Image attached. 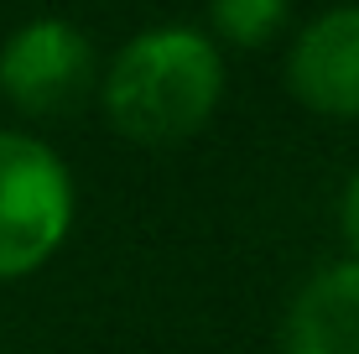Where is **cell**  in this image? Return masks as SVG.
<instances>
[{"mask_svg":"<svg viewBox=\"0 0 359 354\" xmlns=\"http://www.w3.org/2000/svg\"><path fill=\"white\" fill-rule=\"evenodd\" d=\"M73 229V172L32 130L0 125V282L32 276Z\"/></svg>","mask_w":359,"mask_h":354,"instance_id":"7a4b0ae2","label":"cell"},{"mask_svg":"<svg viewBox=\"0 0 359 354\" xmlns=\"http://www.w3.org/2000/svg\"><path fill=\"white\" fill-rule=\"evenodd\" d=\"M287 89L323 120H359V0L318 11L292 36Z\"/></svg>","mask_w":359,"mask_h":354,"instance_id":"277c9868","label":"cell"},{"mask_svg":"<svg viewBox=\"0 0 359 354\" xmlns=\"http://www.w3.org/2000/svg\"><path fill=\"white\" fill-rule=\"evenodd\" d=\"M339 229H344V245H349V261L359 266V172L349 177V188H344V203H339Z\"/></svg>","mask_w":359,"mask_h":354,"instance_id":"52a82bcc","label":"cell"},{"mask_svg":"<svg viewBox=\"0 0 359 354\" xmlns=\"http://www.w3.org/2000/svg\"><path fill=\"white\" fill-rule=\"evenodd\" d=\"M224 100V53L203 27L162 21L135 32L99 73V104L120 136L141 146L188 141Z\"/></svg>","mask_w":359,"mask_h":354,"instance_id":"6da1fadb","label":"cell"},{"mask_svg":"<svg viewBox=\"0 0 359 354\" xmlns=\"http://www.w3.org/2000/svg\"><path fill=\"white\" fill-rule=\"evenodd\" d=\"M281 354H359V266L333 261L297 287Z\"/></svg>","mask_w":359,"mask_h":354,"instance_id":"5b68a950","label":"cell"},{"mask_svg":"<svg viewBox=\"0 0 359 354\" xmlns=\"http://www.w3.org/2000/svg\"><path fill=\"white\" fill-rule=\"evenodd\" d=\"M292 0H208V36L229 47H266L281 36Z\"/></svg>","mask_w":359,"mask_h":354,"instance_id":"8992f818","label":"cell"},{"mask_svg":"<svg viewBox=\"0 0 359 354\" xmlns=\"http://www.w3.org/2000/svg\"><path fill=\"white\" fill-rule=\"evenodd\" d=\"M94 83V42L68 16H32L0 47V94L21 115H63Z\"/></svg>","mask_w":359,"mask_h":354,"instance_id":"3957f363","label":"cell"}]
</instances>
